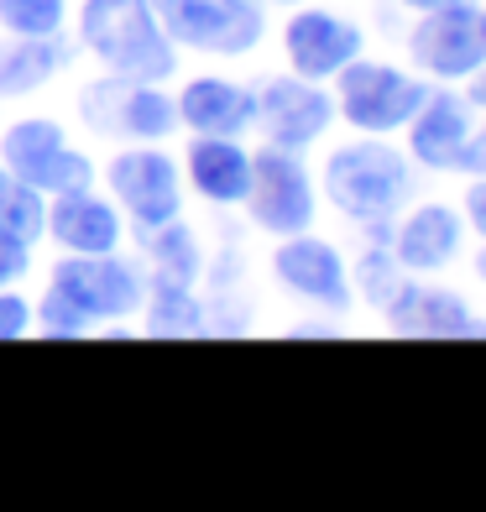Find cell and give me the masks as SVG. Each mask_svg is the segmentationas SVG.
Masks as SVG:
<instances>
[{
	"label": "cell",
	"mask_w": 486,
	"mask_h": 512,
	"mask_svg": "<svg viewBox=\"0 0 486 512\" xmlns=\"http://www.w3.org/2000/svg\"><path fill=\"white\" fill-rule=\"evenodd\" d=\"M147 251H152L162 283H183V288H189L199 277V241H194V230L183 225V215L168 220V225H157V230H147Z\"/></svg>",
	"instance_id": "44dd1931"
},
{
	"label": "cell",
	"mask_w": 486,
	"mask_h": 512,
	"mask_svg": "<svg viewBox=\"0 0 486 512\" xmlns=\"http://www.w3.org/2000/svg\"><path fill=\"white\" fill-rule=\"evenodd\" d=\"M424 100H429V84L419 74L392 68V63L351 58L335 74V115H345V126H356L366 136L403 131Z\"/></svg>",
	"instance_id": "5b68a950"
},
{
	"label": "cell",
	"mask_w": 486,
	"mask_h": 512,
	"mask_svg": "<svg viewBox=\"0 0 486 512\" xmlns=\"http://www.w3.org/2000/svg\"><path fill=\"white\" fill-rule=\"evenodd\" d=\"M283 53H288V74L298 79H335L351 58L366 53V32L356 21H345L335 11H293L288 27H283Z\"/></svg>",
	"instance_id": "4fadbf2b"
},
{
	"label": "cell",
	"mask_w": 486,
	"mask_h": 512,
	"mask_svg": "<svg viewBox=\"0 0 486 512\" xmlns=\"http://www.w3.org/2000/svg\"><path fill=\"white\" fill-rule=\"evenodd\" d=\"M142 304H147V277L121 251H100V256L63 251V262L48 277V293L37 304L32 330L74 340V335H89L121 314H136Z\"/></svg>",
	"instance_id": "6da1fadb"
},
{
	"label": "cell",
	"mask_w": 486,
	"mask_h": 512,
	"mask_svg": "<svg viewBox=\"0 0 486 512\" xmlns=\"http://www.w3.org/2000/svg\"><path fill=\"white\" fill-rule=\"evenodd\" d=\"M42 225H48V194L0 168V230H11L21 241H37Z\"/></svg>",
	"instance_id": "7402d4cb"
},
{
	"label": "cell",
	"mask_w": 486,
	"mask_h": 512,
	"mask_svg": "<svg viewBox=\"0 0 486 512\" xmlns=\"http://www.w3.org/2000/svg\"><path fill=\"white\" fill-rule=\"evenodd\" d=\"M466 84H471V89H466V105L486 115V68H476V74H471ZM466 173H471V178H486V126H476V136H471V152H466Z\"/></svg>",
	"instance_id": "484cf974"
},
{
	"label": "cell",
	"mask_w": 486,
	"mask_h": 512,
	"mask_svg": "<svg viewBox=\"0 0 486 512\" xmlns=\"http://www.w3.org/2000/svg\"><path fill=\"white\" fill-rule=\"evenodd\" d=\"M110 194L121 204V215L136 220V230H157L183 215V178H178V162L162 152L157 142H131L110 157Z\"/></svg>",
	"instance_id": "30bf717a"
},
{
	"label": "cell",
	"mask_w": 486,
	"mask_h": 512,
	"mask_svg": "<svg viewBox=\"0 0 486 512\" xmlns=\"http://www.w3.org/2000/svg\"><path fill=\"white\" fill-rule=\"evenodd\" d=\"M257 126H262V136L272 147L304 152L335 126V95H324L314 79L277 74L257 95Z\"/></svg>",
	"instance_id": "7c38bea8"
},
{
	"label": "cell",
	"mask_w": 486,
	"mask_h": 512,
	"mask_svg": "<svg viewBox=\"0 0 486 512\" xmlns=\"http://www.w3.org/2000/svg\"><path fill=\"white\" fill-rule=\"evenodd\" d=\"M408 58L424 79L466 84L476 68H486V6L466 0V6L424 11L408 32Z\"/></svg>",
	"instance_id": "9c48e42d"
},
{
	"label": "cell",
	"mask_w": 486,
	"mask_h": 512,
	"mask_svg": "<svg viewBox=\"0 0 486 512\" xmlns=\"http://www.w3.org/2000/svg\"><path fill=\"white\" fill-rule=\"evenodd\" d=\"M460 246H466V220L445 199L413 204L398 236H392V256H398L403 272H445L460 256Z\"/></svg>",
	"instance_id": "2e32d148"
},
{
	"label": "cell",
	"mask_w": 486,
	"mask_h": 512,
	"mask_svg": "<svg viewBox=\"0 0 486 512\" xmlns=\"http://www.w3.org/2000/svg\"><path fill=\"white\" fill-rule=\"evenodd\" d=\"M142 309H147V330L152 335H204V314H199L194 293L183 283H162L157 277L152 304H142Z\"/></svg>",
	"instance_id": "603a6c76"
},
{
	"label": "cell",
	"mask_w": 486,
	"mask_h": 512,
	"mask_svg": "<svg viewBox=\"0 0 486 512\" xmlns=\"http://www.w3.org/2000/svg\"><path fill=\"white\" fill-rule=\"evenodd\" d=\"M382 314L398 335H476L481 330L476 314L460 304V293L434 288V283H413V277H403L398 293L382 304Z\"/></svg>",
	"instance_id": "ac0fdd59"
},
{
	"label": "cell",
	"mask_w": 486,
	"mask_h": 512,
	"mask_svg": "<svg viewBox=\"0 0 486 512\" xmlns=\"http://www.w3.org/2000/svg\"><path fill=\"white\" fill-rule=\"evenodd\" d=\"M79 42L105 63V74L126 79H173L178 48L157 27L147 0H84L79 6Z\"/></svg>",
	"instance_id": "3957f363"
},
{
	"label": "cell",
	"mask_w": 486,
	"mask_h": 512,
	"mask_svg": "<svg viewBox=\"0 0 486 512\" xmlns=\"http://www.w3.org/2000/svg\"><path fill=\"white\" fill-rule=\"evenodd\" d=\"M272 277L277 288L304 298L314 309H351L356 298V283L351 272H345V256L324 241V236H309V230H298V236H283L272 251Z\"/></svg>",
	"instance_id": "8fae6325"
},
{
	"label": "cell",
	"mask_w": 486,
	"mask_h": 512,
	"mask_svg": "<svg viewBox=\"0 0 486 512\" xmlns=\"http://www.w3.org/2000/svg\"><path fill=\"white\" fill-rule=\"evenodd\" d=\"M476 277H481V283H486V246L476 251Z\"/></svg>",
	"instance_id": "1f68e13d"
},
{
	"label": "cell",
	"mask_w": 486,
	"mask_h": 512,
	"mask_svg": "<svg viewBox=\"0 0 486 512\" xmlns=\"http://www.w3.org/2000/svg\"><path fill=\"white\" fill-rule=\"evenodd\" d=\"M0 168L27 178L48 199L74 194V189H95V162L68 142L53 115H21V121H11L0 131Z\"/></svg>",
	"instance_id": "52a82bcc"
},
{
	"label": "cell",
	"mask_w": 486,
	"mask_h": 512,
	"mask_svg": "<svg viewBox=\"0 0 486 512\" xmlns=\"http://www.w3.org/2000/svg\"><path fill=\"white\" fill-rule=\"evenodd\" d=\"M173 48L246 58L267 37V16L251 0H147Z\"/></svg>",
	"instance_id": "8992f818"
},
{
	"label": "cell",
	"mask_w": 486,
	"mask_h": 512,
	"mask_svg": "<svg viewBox=\"0 0 486 512\" xmlns=\"http://www.w3.org/2000/svg\"><path fill=\"white\" fill-rule=\"evenodd\" d=\"M27 272H32V241L0 230V288H16Z\"/></svg>",
	"instance_id": "4316f807"
},
{
	"label": "cell",
	"mask_w": 486,
	"mask_h": 512,
	"mask_svg": "<svg viewBox=\"0 0 486 512\" xmlns=\"http://www.w3.org/2000/svg\"><path fill=\"white\" fill-rule=\"evenodd\" d=\"M68 21V0H0V32L6 37H53Z\"/></svg>",
	"instance_id": "cb8c5ba5"
},
{
	"label": "cell",
	"mask_w": 486,
	"mask_h": 512,
	"mask_svg": "<svg viewBox=\"0 0 486 512\" xmlns=\"http://www.w3.org/2000/svg\"><path fill=\"white\" fill-rule=\"evenodd\" d=\"M351 283H361L366 288V298H372V304L382 309L392 293H398V283H403V267H398V256H392L387 246H372L361 256V272L351 277Z\"/></svg>",
	"instance_id": "d4e9b609"
},
{
	"label": "cell",
	"mask_w": 486,
	"mask_h": 512,
	"mask_svg": "<svg viewBox=\"0 0 486 512\" xmlns=\"http://www.w3.org/2000/svg\"><path fill=\"white\" fill-rule=\"evenodd\" d=\"M403 6L424 16V11H445V6H466V0H403Z\"/></svg>",
	"instance_id": "f546056e"
},
{
	"label": "cell",
	"mask_w": 486,
	"mask_h": 512,
	"mask_svg": "<svg viewBox=\"0 0 486 512\" xmlns=\"http://www.w3.org/2000/svg\"><path fill=\"white\" fill-rule=\"evenodd\" d=\"M74 48L68 37L53 32V37H6L0 42V95L6 100H21V95H37L53 74H63Z\"/></svg>",
	"instance_id": "ffe728a7"
},
{
	"label": "cell",
	"mask_w": 486,
	"mask_h": 512,
	"mask_svg": "<svg viewBox=\"0 0 486 512\" xmlns=\"http://www.w3.org/2000/svg\"><path fill=\"white\" fill-rule=\"evenodd\" d=\"M246 215L262 236H298V230L314 225V173L304 168V157L288 147H262L251 152V189H246Z\"/></svg>",
	"instance_id": "ba28073f"
},
{
	"label": "cell",
	"mask_w": 486,
	"mask_h": 512,
	"mask_svg": "<svg viewBox=\"0 0 486 512\" xmlns=\"http://www.w3.org/2000/svg\"><path fill=\"white\" fill-rule=\"evenodd\" d=\"M32 335V304L16 288H0V340Z\"/></svg>",
	"instance_id": "83f0119b"
},
{
	"label": "cell",
	"mask_w": 486,
	"mask_h": 512,
	"mask_svg": "<svg viewBox=\"0 0 486 512\" xmlns=\"http://www.w3.org/2000/svg\"><path fill=\"white\" fill-rule=\"evenodd\" d=\"M173 105H178V121L194 136H246L257 126V95L236 79H220V74L189 79Z\"/></svg>",
	"instance_id": "e0dca14e"
},
{
	"label": "cell",
	"mask_w": 486,
	"mask_h": 512,
	"mask_svg": "<svg viewBox=\"0 0 486 512\" xmlns=\"http://www.w3.org/2000/svg\"><path fill=\"white\" fill-rule=\"evenodd\" d=\"M79 121L105 136V142H162L178 126V105L173 95H162V84L152 79H126V74H105L95 84L79 89Z\"/></svg>",
	"instance_id": "277c9868"
},
{
	"label": "cell",
	"mask_w": 486,
	"mask_h": 512,
	"mask_svg": "<svg viewBox=\"0 0 486 512\" xmlns=\"http://www.w3.org/2000/svg\"><path fill=\"white\" fill-rule=\"evenodd\" d=\"M471 105L466 95H429L413 121L403 126L408 131V157L429 173H466V152H471V136H476V121H471Z\"/></svg>",
	"instance_id": "5bb4252c"
},
{
	"label": "cell",
	"mask_w": 486,
	"mask_h": 512,
	"mask_svg": "<svg viewBox=\"0 0 486 512\" xmlns=\"http://www.w3.org/2000/svg\"><path fill=\"white\" fill-rule=\"evenodd\" d=\"M251 6H304V0H251Z\"/></svg>",
	"instance_id": "4dcf8cb0"
},
{
	"label": "cell",
	"mask_w": 486,
	"mask_h": 512,
	"mask_svg": "<svg viewBox=\"0 0 486 512\" xmlns=\"http://www.w3.org/2000/svg\"><path fill=\"white\" fill-rule=\"evenodd\" d=\"M42 236H53L63 251H74V256L121 251L126 215H121V204H115V199H100L95 189L53 194V204H48V225H42Z\"/></svg>",
	"instance_id": "9a60e30c"
},
{
	"label": "cell",
	"mask_w": 486,
	"mask_h": 512,
	"mask_svg": "<svg viewBox=\"0 0 486 512\" xmlns=\"http://www.w3.org/2000/svg\"><path fill=\"white\" fill-rule=\"evenodd\" d=\"M466 220H471V230L486 241V178H476L471 189H466Z\"/></svg>",
	"instance_id": "f1b7e54d"
},
{
	"label": "cell",
	"mask_w": 486,
	"mask_h": 512,
	"mask_svg": "<svg viewBox=\"0 0 486 512\" xmlns=\"http://www.w3.org/2000/svg\"><path fill=\"white\" fill-rule=\"evenodd\" d=\"M324 199L356 225H387L413 194V157L387 147L382 136H361L324 157Z\"/></svg>",
	"instance_id": "7a4b0ae2"
},
{
	"label": "cell",
	"mask_w": 486,
	"mask_h": 512,
	"mask_svg": "<svg viewBox=\"0 0 486 512\" xmlns=\"http://www.w3.org/2000/svg\"><path fill=\"white\" fill-rule=\"evenodd\" d=\"M183 173H189L199 199L236 209L251 189V152L241 147V136H194L183 152Z\"/></svg>",
	"instance_id": "d6986e66"
}]
</instances>
